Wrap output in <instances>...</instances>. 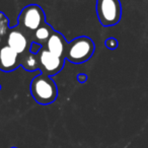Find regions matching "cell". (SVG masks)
<instances>
[{"instance_id":"10","label":"cell","mask_w":148,"mask_h":148,"mask_svg":"<svg viewBox=\"0 0 148 148\" xmlns=\"http://www.w3.org/2000/svg\"><path fill=\"white\" fill-rule=\"evenodd\" d=\"M21 66L27 71H36L39 70V58L38 54H33L31 52L23 54L21 56Z\"/></svg>"},{"instance_id":"14","label":"cell","mask_w":148,"mask_h":148,"mask_svg":"<svg viewBox=\"0 0 148 148\" xmlns=\"http://www.w3.org/2000/svg\"><path fill=\"white\" fill-rule=\"evenodd\" d=\"M0 89H1V85H0Z\"/></svg>"},{"instance_id":"5","label":"cell","mask_w":148,"mask_h":148,"mask_svg":"<svg viewBox=\"0 0 148 148\" xmlns=\"http://www.w3.org/2000/svg\"><path fill=\"white\" fill-rule=\"evenodd\" d=\"M39 58V70L41 73L48 76H54L58 74L64 67L65 58H61L55 54L48 51L45 47H42L38 53Z\"/></svg>"},{"instance_id":"2","label":"cell","mask_w":148,"mask_h":148,"mask_svg":"<svg viewBox=\"0 0 148 148\" xmlns=\"http://www.w3.org/2000/svg\"><path fill=\"white\" fill-rule=\"evenodd\" d=\"M95 46L88 37H78L69 42L65 54V60L71 63L80 64L88 61L95 53Z\"/></svg>"},{"instance_id":"12","label":"cell","mask_w":148,"mask_h":148,"mask_svg":"<svg viewBox=\"0 0 148 148\" xmlns=\"http://www.w3.org/2000/svg\"><path fill=\"white\" fill-rule=\"evenodd\" d=\"M43 46L40 45V44L36 43V42H32L31 46H29V52L33 54H38L40 52V50L42 49Z\"/></svg>"},{"instance_id":"9","label":"cell","mask_w":148,"mask_h":148,"mask_svg":"<svg viewBox=\"0 0 148 148\" xmlns=\"http://www.w3.org/2000/svg\"><path fill=\"white\" fill-rule=\"evenodd\" d=\"M54 29L50 25H48L47 23H44L42 27H40L38 29H36L32 35V41L36 42V43L40 44L44 47L47 43L48 39L51 37V35L53 34Z\"/></svg>"},{"instance_id":"8","label":"cell","mask_w":148,"mask_h":148,"mask_svg":"<svg viewBox=\"0 0 148 148\" xmlns=\"http://www.w3.org/2000/svg\"><path fill=\"white\" fill-rule=\"evenodd\" d=\"M67 45H68V42L66 41L64 36L61 33L54 29L53 34L48 39L47 43H46V45L44 47L48 51L51 52V53L55 54V55L59 56L61 58H65Z\"/></svg>"},{"instance_id":"7","label":"cell","mask_w":148,"mask_h":148,"mask_svg":"<svg viewBox=\"0 0 148 148\" xmlns=\"http://www.w3.org/2000/svg\"><path fill=\"white\" fill-rule=\"evenodd\" d=\"M21 66V55L6 43L0 44V70L11 72Z\"/></svg>"},{"instance_id":"4","label":"cell","mask_w":148,"mask_h":148,"mask_svg":"<svg viewBox=\"0 0 148 148\" xmlns=\"http://www.w3.org/2000/svg\"><path fill=\"white\" fill-rule=\"evenodd\" d=\"M97 14L101 25H116L122 16L121 3L119 0H97Z\"/></svg>"},{"instance_id":"1","label":"cell","mask_w":148,"mask_h":148,"mask_svg":"<svg viewBox=\"0 0 148 148\" xmlns=\"http://www.w3.org/2000/svg\"><path fill=\"white\" fill-rule=\"evenodd\" d=\"M31 95L40 105L47 106L54 103L58 97V88L51 76L39 74L31 82Z\"/></svg>"},{"instance_id":"11","label":"cell","mask_w":148,"mask_h":148,"mask_svg":"<svg viewBox=\"0 0 148 148\" xmlns=\"http://www.w3.org/2000/svg\"><path fill=\"white\" fill-rule=\"evenodd\" d=\"M118 40L116 38H109L105 41V46L110 50H115L118 48Z\"/></svg>"},{"instance_id":"3","label":"cell","mask_w":148,"mask_h":148,"mask_svg":"<svg viewBox=\"0 0 148 148\" xmlns=\"http://www.w3.org/2000/svg\"><path fill=\"white\" fill-rule=\"evenodd\" d=\"M46 23V15L43 8L38 4H29L21 10L18 16V27L29 35Z\"/></svg>"},{"instance_id":"13","label":"cell","mask_w":148,"mask_h":148,"mask_svg":"<svg viewBox=\"0 0 148 148\" xmlns=\"http://www.w3.org/2000/svg\"><path fill=\"white\" fill-rule=\"evenodd\" d=\"M77 80H78L79 83H84L85 81L87 80L86 74H84V73H79L78 75H77Z\"/></svg>"},{"instance_id":"6","label":"cell","mask_w":148,"mask_h":148,"mask_svg":"<svg viewBox=\"0 0 148 148\" xmlns=\"http://www.w3.org/2000/svg\"><path fill=\"white\" fill-rule=\"evenodd\" d=\"M32 36L27 34L23 29L17 25L10 27L7 32L6 44L16 52L18 55L27 53L29 51V46L32 44Z\"/></svg>"},{"instance_id":"15","label":"cell","mask_w":148,"mask_h":148,"mask_svg":"<svg viewBox=\"0 0 148 148\" xmlns=\"http://www.w3.org/2000/svg\"><path fill=\"white\" fill-rule=\"evenodd\" d=\"M11 148H16V147H11Z\"/></svg>"}]
</instances>
